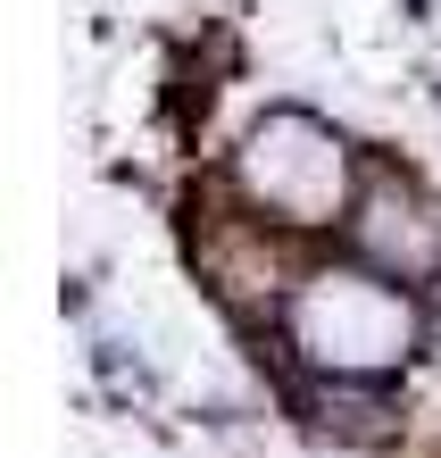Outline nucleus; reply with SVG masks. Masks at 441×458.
Returning <instances> with one entry per match:
<instances>
[{"label":"nucleus","instance_id":"1","mask_svg":"<svg viewBox=\"0 0 441 458\" xmlns=\"http://www.w3.org/2000/svg\"><path fill=\"white\" fill-rule=\"evenodd\" d=\"M275 326H284V350L325 384H383L417 359L425 301L417 284H392L367 259H350V267H309L300 284H284Z\"/></svg>","mask_w":441,"mask_h":458},{"label":"nucleus","instance_id":"2","mask_svg":"<svg viewBox=\"0 0 441 458\" xmlns=\"http://www.w3.org/2000/svg\"><path fill=\"white\" fill-rule=\"evenodd\" d=\"M233 175H242V200L259 208V225H350V142L325 117L309 109H275L250 125V142H242L233 158Z\"/></svg>","mask_w":441,"mask_h":458},{"label":"nucleus","instance_id":"3","mask_svg":"<svg viewBox=\"0 0 441 458\" xmlns=\"http://www.w3.org/2000/svg\"><path fill=\"white\" fill-rule=\"evenodd\" d=\"M350 250L392 284H433L441 276V200H425L408 175H375L350 208Z\"/></svg>","mask_w":441,"mask_h":458}]
</instances>
